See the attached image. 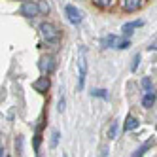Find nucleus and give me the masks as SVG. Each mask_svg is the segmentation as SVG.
I'll use <instances>...</instances> for the list:
<instances>
[{
  "instance_id": "1",
  "label": "nucleus",
  "mask_w": 157,
  "mask_h": 157,
  "mask_svg": "<svg viewBox=\"0 0 157 157\" xmlns=\"http://www.w3.org/2000/svg\"><path fill=\"white\" fill-rule=\"evenodd\" d=\"M78 66H80V83H78V89H83L85 74H87V49L83 46L80 48V51H78Z\"/></svg>"
},
{
  "instance_id": "2",
  "label": "nucleus",
  "mask_w": 157,
  "mask_h": 157,
  "mask_svg": "<svg viewBox=\"0 0 157 157\" xmlns=\"http://www.w3.org/2000/svg\"><path fill=\"white\" fill-rule=\"evenodd\" d=\"M40 34L44 36V40H48V42H57L61 38V30L51 25V23H42L40 25Z\"/></svg>"
},
{
  "instance_id": "3",
  "label": "nucleus",
  "mask_w": 157,
  "mask_h": 157,
  "mask_svg": "<svg viewBox=\"0 0 157 157\" xmlns=\"http://www.w3.org/2000/svg\"><path fill=\"white\" fill-rule=\"evenodd\" d=\"M19 13L25 15V17H36V15H40L38 2H23V6H21V10H19Z\"/></svg>"
},
{
  "instance_id": "4",
  "label": "nucleus",
  "mask_w": 157,
  "mask_h": 157,
  "mask_svg": "<svg viewBox=\"0 0 157 157\" xmlns=\"http://www.w3.org/2000/svg\"><path fill=\"white\" fill-rule=\"evenodd\" d=\"M64 13H66V19H68L72 25H80L82 21H83L82 12H80L78 8H74V6H66V8H64Z\"/></svg>"
},
{
  "instance_id": "5",
  "label": "nucleus",
  "mask_w": 157,
  "mask_h": 157,
  "mask_svg": "<svg viewBox=\"0 0 157 157\" xmlns=\"http://www.w3.org/2000/svg\"><path fill=\"white\" fill-rule=\"evenodd\" d=\"M49 85H51V82H49L48 76H40L38 80L32 82V89H34V91H38V93H48Z\"/></svg>"
},
{
  "instance_id": "6",
  "label": "nucleus",
  "mask_w": 157,
  "mask_h": 157,
  "mask_svg": "<svg viewBox=\"0 0 157 157\" xmlns=\"http://www.w3.org/2000/svg\"><path fill=\"white\" fill-rule=\"evenodd\" d=\"M40 70L42 72H48V74H51L53 70H55V61H53V57H44L42 61H40Z\"/></svg>"
},
{
  "instance_id": "7",
  "label": "nucleus",
  "mask_w": 157,
  "mask_h": 157,
  "mask_svg": "<svg viewBox=\"0 0 157 157\" xmlns=\"http://www.w3.org/2000/svg\"><path fill=\"white\" fill-rule=\"evenodd\" d=\"M142 6V0H123V10L125 12H134Z\"/></svg>"
},
{
  "instance_id": "8",
  "label": "nucleus",
  "mask_w": 157,
  "mask_h": 157,
  "mask_svg": "<svg viewBox=\"0 0 157 157\" xmlns=\"http://www.w3.org/2000/svg\"><path fill=\"white\" fill-rule=\"evenodd\" d=\"M144 25V21H131V23H125V25H123V32H125V34L129 36V34H132V32H134V29H138V27H142Z\"/></svg>"
},
{
  "instance_id": "9",
  "label": "nucleus",
  "mask_w": 157,
  "mask_h": 157,
  "mask_svg": "<svg viewBox=\"0 0 157 157\" xmlns=\"http://www.w3.org/2000/svg\"><path fill=\"white\" fill-rule=\"evenodd\" d=\"M138 127V119L134 116H127L125 117V125H123V131H134Z\"/></svg>"
},
{
  "instance_id": "10",
  "label": "nucleus",
  "mask_w": 157,
  "mask_h": 157,
  "mask_svg": "<svg viewBox=\"0 0 157 157\" xmlns=\"http://www.w3.org/2000/svg\"><path fill=\"white\" fill-rule=\"evenodd\" d=\"M142 104H144V108H151V106L155 104V93H153V91H148V93H146Z\"/></svg>"
},
{
  "instance_id": "11",
  "label": "nucleus",
  "mask_w": 157,
  "mask_h": 157,
  "mask_svg": "<svg viewBox=\"0 0 157 157\" xmlns=\"http://www.w3.org/2000/svg\"><path fill=\"white\" fill-rule=\"evenodd\" d=\"M116 44H117V38L114 34H110L108 38H104V48H116Z\"/></svg>"
},
{
  "instance_id": "12",
  "label": "nucleus",
  "mask_w": 157,
  "mask_h": 157,
  "mask_svg": "<svg viewBox=\"0 0 157 157\" xmlns=\"http://www.w3.org/2000/svg\"><path fill=\"white\" fill-rule=\"evenodd\" d=\"M151 144H153V140H150V142H146V144L142 146V148H140V150H136V153H134L132 157H142V155H144V151H146V150H148V148H150V146H151Z\"/></svg>"
},
{
  "instance_id": "13",
  "label": "nucleus",
  "mask_w": 157,
  "mask_h": 157,
  "mask_svg": "<svg viewBox=\"0 0 157 157\" xmlns=\"http://www.w3.org/2000/svg\"><path fill=\"white\" fill-rule=\"evenodd\" d=\"M116 131H117V121H114L110 125V131H108V138H116Z\"/></svg>"
},
{
  "instance_id": "14",
  "label": "nucleus",
  "mask_w": 157,
  "mask_h": 157,
  "mask_svg": "<svg viewBox=\"0 0 157 157\" xmlns=\"http://www.w3.org/2000/svg\"><path fill=\"white\" fill-rule=\"evenodd\" d=\"M91 95H93V97H100V98H106V97H108V93L104 91V89H97V91H91Z\"/></svg>"
},
{
  "instance_id": "15",
  "label": "nucleus",
  "mask_w": 157,
  "mask_h": 157,
  "mask_svg": "<svg viewBox=\"0 0 157 157\" xmlns=\"http://www.w3.org/2000/svg\"><path fill=\"white\" fill-rule=\"evenodd\" d=\"M142 87L146 89V91H153V89H151V80H150V78H144V80H142Z\"/></svg>"
},
{
  "instance_id": "16",
  "label": "nucleus",
  "mask_w": 157,
  "mask_h": 157,
  "mask_svg": "<svg viewBox=\"0 0 157 157\" xmlns=\"http://www.w3.org/2000/svg\"><path fill=\"white\" fill-rule=\"evenodd\" d=\"M129 46H131L129 40H117V46H116V48H119V49H127Z\"/></svg>"
},
{
  "instance_id": "17",
  "label": "nucleus",
  "mask_w": 157,
  "mask_h": 157,
  "mask_svg": "<svg viewBox=\"0 0 157 157\" xmlns=\"http://www.w3.org/2000/svg\"><path fill=\"white\" fill-rule=\"evenodd\" d=\"M57 142H59V131H53V134H51V148H55Z\"/></svg>"
},
{
  "instance_id": "18",
  "label": "nucleus",
  "mask_w": 157,
  "mask_h": 157,
  "mask_svg": "<svg viewBox=\"0 0 157 157\" xmlns=\"http://www.w3.org/2000/svg\"><path fill=\"white\" fill-rule=\"evenodd\" d=\"M38 8H40V13H48L49 12V6L46 2H38Z\"/></svg>"
},
{
  "instance_id": "19",
  "label": "nucleus",
  "mask_w": 157,
  "mask_h": 157,
  "mask_svg": "<svg viewBox=\"0 0 157 157\" xmlns=\"http://www.w3.org/2000/svg\"><path fill=\"white\" fill-rule=\"evenodd\" d=\"M97 2V6H100V8H108L110 4H112V0H95Z\"/></svg>"
},
{
  "instance_id": "20",
  "label": "nucleus",
  "mask_w": 157,
  "mask_h": 157,
  "mask_svg": "<svg viewBox=\"0 0 157 157\" xmlns=\"http://www.w3.org/2000/svg\"><path fill=\"white\" fill-rule=\"evenodd\" d=\"M138 63H140V55H136V57H134V64H132V70H136Z\"/></svg>"
},
{
  "instance_id": "21",
  "label": "nucleus",
  "mask_w": 157,
  "mask_h": 157,
  "mask_svg": "<svg viewBox=\"0 0 157 157\" xmlns=\"http://www.w3.org/2000/svg\"><path fill=\"white\" fill-rule=\"evenodd\" d=\"M63 110H64V100L61 98V102H59V112H63Z\"/></svg>"
},
{
  "instance_id": "22",
  "label": "nucleus",
  "mask_w": 157,
  "mask_h": 157,
  "mask_svg": "<svg viewBox=\"0 0 157 157\" xmlns=\"http://www.w3.org/2000/svg\"><path fill=\"white\" fill-rule=\"evenodd\" d=\"M2 155H4V150H2V148H0V157H2Z\"/></svg>"
},
{
  "instance_id": "23",
  "label": "nucleus",
  "mask_w": 157,
  "mask_h": 157,
  "mask_svg": "<svg viewBox=\"0 0 157 157\" xmlns=\"http://www.w3.org/2000/svg\"><path fill=\"white\" fill-rule=\"evenodd\" d=\"M63 157H66V155H63Z\"/></svg>"
}]
</instances>
